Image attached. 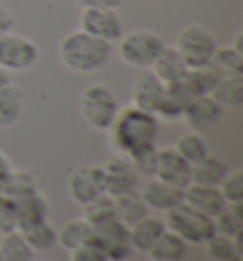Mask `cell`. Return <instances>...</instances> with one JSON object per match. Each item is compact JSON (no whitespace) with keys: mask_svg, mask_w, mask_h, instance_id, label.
Listing matches in <instances>:
<instances>
[{"mask_svg":"<svg viewBox=\"0 0 243 261\" xmlns=\"http://www.w3.org/2000/svg\"><path fill=\"white\" fill-rule=\"evenodd\" d=\"M108 132H110V145L116 154L129 156L141 149L156 145L160 120L156 115L129 105L126 109L118 111Z\"/></svg>","mask_w":243,"mask_h":261,"instance_id":"1","label":"cell"},{"mask_svg":"<svg viewBox=\"0 0 243 261\" xmlns=\"http://www.w3.org/2000/svg\"><path fill=\"white\" fill-rule=\"evenodd\" d=\"M61 65L76 74H93L108 65L112 58V44L99 40L84 31H72L59 42Z\"/></svg>","mask_w":243,"mask_h":261,"instance_id":"2","label":"cell"},{"mask_svg":"<svg viewBox=\"0 0 243 261\" xmlns=\"http://www.w3.org/2000/svg\"><path fill=\"white\" fill-rule=\"evenodd\" d=\"M78 107L82 120L86 122L87 128L95 132H108L120 111L114 92L103 82L87 84L82 90Z\"/></svg>","mask_w":243,"mask_h":261,"instance_id":"3","label":"cell"},{"mask_svg":"<svg viewBox=\"0 0 243 261\" xmlns=\"http://www.w3.org/2000/svg\"><path fill=\"white\" fill-rule=\"evenodd\" d=\"M165 229L175 232L177 237L185 240L186 244H205L215 234L213 218H209L201 212L194 210L186 202L173 206L171 210L165 212Z\"/></svg>","mask_w":243,"mask_h":261,"instance_id":"4","label":"cell"},{"mask_svg":"<svg viewBox=\"0 0 243 261\" xmlns=\"http://www.w3.org/2000/svg\"><path fill=\"white\" fill-rule=\"evenodd\" d=\"M118 56L133 69H150L160 51L164 50V37L152 29L131 31L118 40Z\"/></svg>","mask_w":243,"mask_h":261,"instance_id":"5","label":"cell"},{"mask_svg":"<svg viewBox=\"0 0 243 261\" xmlns=\"http://www.w3.org/2000/svg\"><path fill=\"white\" fill-rule=\"evenodd\" d=\"M217 48H219V44H217L213 33L201 25H186L175 40V50L185 59L188 69L209 67Z\"/></svg>","mask_w":243,"mask_h":261,"instance_id":"6","label":"cell"},{"mask_svg":"<svg viewBox=\"0 0 243 261\" xmlns=\"http://www.w3.org/2000/svg\"><path fill=\"white\" fill-rule=\"evenodd\" d=\"M38 61V46L35 40L10 31L0 37V69L6 73H25Z\"/></svg>","mask_w":243,"mask_h":261,"instance_id":"7","label":"cell"},{"mask_svg":"<svg viewBox=\"0 0 243 261\" xmlns=\"http://www.w3.org/2000/svg\"><path fill=\"white\" fill-rule=\"evenodd\" d=\"M80 31L112 44L124 37V19L118 10L110 8H82Z\"/></svg>","mask_w":243,"mask_h":261,"instance_id":"8","label":"cell"},{"mask_svg":"<svg viewBox=\"0 0 243 261\" xmlns=\"http://www.w3.org/2000/svg\"><path fill=\"white\" fill-rule=\"evenodd\" d=\"M92 239L105 250L108 261H128L129 255L133 254L129 242V227L118 219H110L107 223L93 227Z\"/></svg>","mask_w":243,"mask_h":261,"instance_id":"9","label":"cell"},{"mask_svg":"<svg viewBox=\"0 0 243 261\" xmlns=\"http://www.w3.org/2000/svg\"><path fill=\"white\" fill-rule=\"evenodd\" d=\"M222 115H224V107L213 95H200L186 105L180 120L194 134H205L221 122Z\"/></svg>","mask_w":243,"mask_h":261,"instance_id":"10","label":"cell"},{"mask_svg":"<svg viewBox=\"0 0 243 261\" xmlns=\"http://www.w3.org/2000/svg\"><path fill=\"white\" fill-rule=\"evenodd\" d=\"M67 189H69V195H71L72 200L80 206L92 202L93 198H97L105 193L103 168L92 166V164L74 168L69 174Z\"/></svg>","mask_w":243,"mask_h":261,"instance_id":"11","label":"cell"},{"mask_svg":"<svg viewBox=\"0 0 243 261\" xmlns=\"http://www.w3.org/2000/svg\"><path fill=\"white\" fill-rule=\"evenodd\" d=\"M103 175H105V193L110 196H120L131 191H137L139 174L135 172L129 159L116 154L103 164Z\"/></svg>","mask_w":243,"mask_h":261,"instance_id":"12","label":"cell"},{"mask_svg":"<svg viewBox=\"0 0 243 261\" xmlns=\"http://www.w3.org/2000/svg\"><path fill=\"white\" fill-rule=\"evenodd\" d=\"M154 177L177 189H185L192 183V164H188L173 147L158 149Z\"/></svg>","mask_w":243,"mask_h":261,"instance_id":"13","label":"cell"},{"mask_svg":"<svg viewBox=\"0 0 243 261\" xmlns=\"http://www.w3.org/2000/svg\"><path fill=\"white\" fill-rule=\"evenodd\" d=\"M165 92V84L152 73L150 69H141L131 86V105L146 113H156Z\"/></svg>","mask_w":243,"mask_h":261,"instance_id":"14","label":"cell"},{"mask_svg":"<svg viewBox=\"0 0 243 261\" xmlns=\"http://www.w3.org/2000/svg\"><path fill=\"white\" fill-rule=\"evenodd\" d=\"M183 202H186L188 206H192L194 210L201 212L209 218H217L228 206L219 187L198 185V183H190L188 187L183 189Z\"/></svg>","mask_w":243,"mask_h":261,"instance_id":"15","label":"cell"},{"mask_svg":"<svg viewBox=\"0 0 243 261\" xmlns=\"http://www.w3.org/2000/svg\"><path fill=\"white\" fill-rule=\"evenodd\" d=\"M139 195L143 198V202L146 204V208H152V210L167 212L171 210L173 206L183 202V189L167 185L158 177H150L144 183V187L141 189Z\"/></svg>","mask_w":243,"mask_h":261,"instance_id":"16","label":"cell"},{"mask_svg":"<svg viewBox=\"0 0 243 261\" xmlns=\"http://www.w3.org/2000/svg\"><path fill=\"white\" fill-rule=\"evenodd\" d=\"M14 202L15 214H17V229H23V227H29V225L48 219L50 206H48V200H46V196L42 195L40 189L23 196H17V198H14Z\"/></svg>","mask_w":243,"mask_h":261,"instance_id":"17","label":"cell"},{"mask_svg":"<svg viewBox=\"0 0 243 261\" xmlns=\"http://www.w3.org/2000/svg\"><path fill=\"white\" fill-rule=\"evenodd\" d=\"M150 71L164 84H175V82H179L185 76L188 67H186L185 59L180 58L179 51L175 50V46L165 44L164 50L160 51V56L156 58V61L152 63Z\"/></svg>","mask_w":243,"mask_h":261,"instance_id":"18","label":"cell"},{"mask_svg":"<svg viewBox=\"0 0 243 261\" xmlns=\"http://www.w3.org/2000/svg\"><path fill=\"white\" fill-rule=\"evenodd\" d=\"M190 101H192V97L186 94L185 88L180 86L179 82L165 84L164 97H162V101H160L154 115L158 116V120H167V122L180 120L183 111L186 109V105Z\"/></svg>","mask_w":243,"mask_h":261,"instance_id":"19","label":"cell"},{"mask_svg":"<svg viewBox=\"0 0 243 261\" xmlns=\"http://www.w3.org/2000/svg\"><path fill=\"white\" fill-rule=\"evenodd\" d=\"M165 231V223L162 219L152 218V216H144L139 219L137 223L129 227V242L131 248L137 252H148L150 246L158 240V237Z\"/></svg>","mask_w":243,"mask_h":261,"instance_id":"20","label":"cell"},{"mask_svg":"<svg viewBox=\"0 0 243 261\" xmlns=\"http://www.w3.org/2000/svg\"><path fill=\"white\" fill-rule=\"evenodd\" d=\"M228 172H230L228 164L221 156H217V154H205L200 162L192 164V183L209 185V187H219Z\"/></svg>","mask_w":243,"mask_h":261,"instance_id":"21","label":"cell"},{"mask_svg":"<svg viewBox=\"0 0 243 261\" xmlns=\"http://www.w3.org/2000/svg\"><path fill=\"white\" fill-rule=\"evenodd\" d=\"M186 250H188V244L185 240L169 229H165L146 254L150 255L152 261H183Z\"/></svg>","mask_w":243,"mask_h":261,"instance_id":"22","label":"cell"},{"mask_svg":"<svg viewBox=\"0 0 243 261\" xmlns=\"http://www.w3.org/2000/svg\"><path fill=\"white\" fill-rule=\"evenodd\" d=\"M23 92L15 84H6L0 90V128H12L23 115Z\"/></svg>","mask_w":243,"mask_h":261,"instance_id":"23","label":"cell"},{"mask_svg":"<svg viewBox=\"0 0 243 261\" xmlns=\"http://www.w3.org/2000/svg\"><path fill=\"white\" fill-rule=\"evenodd\" d=\"M226 109H239L243 105V76L241 74H221L211 94Z\"/></svg>","mask_w":243,"mask_h":261,"instance_id":"24","label":"cell"},{"mask_svg":"<svg viewBox=\"0 0 243 261\" xmlns=\"http://www.w3.org/2000/svg\"><path fill=\"white\" fill-rule=\"evenodd\" d=\"M241 237L228 239L222 234H213L205 242V254L211 261H241Z\"/></svg>","mask_w":243,"mask_h":261,"instance_id":"25","label":"cell"},{"mask_svg":"<svg viewBox=\"0 0 243 261\" xmlns=\"http://www.w3.org/2000/svg\"><path fill=\"white\" fill-rule=\"evenodd\" d=\"M114 206H116V219L122 221L124 225H128V227L137 223L144 216H148V208L143 202L141 195H137V191L114 196Z\"/></svg>","mask_w":243,"mask_h":261,"instance_id":"26","label":"cell"},{"mask_svg":"<svg viewBox=\"0 0 243 261\" xmlns=\"http://www.w3.org/2000/svg\"><path fill=\"white\" fill-rule=\"evenodd\" d=\"M19 231H21V234L25 237V240L29 242L35 252L51 250L57 244V229L48 219L38 221L35 225H29V227H23Z\"/></svg>","mask_w":243,"mask_h":261,"instance_id":"27","label":"cell"},{"mask_svg":"<svg viewBox=\"0 0 243 261\" xmlns=\"http://www.w3.org/2000/svg\"><path fill=\"white\" fill-rule=\"evenodd\" d=\"M2 261H35V250L25 240L19 229L6 232L0 242Z\"/></svg>","mask_w":243,"mask_h":261,"instance_id":"28","label":"cell"},{"mask_svg":"<svg viewBox=\"0 0 243 261\" xmlns=\"http://www.w3.org/2000/svg\"><path fill=\"white\" fill-rule=\"evenodd\" d=\"M243 202L239 204H228L224 210L213 218L215 223V234H222L228 239H236L243 234Z\"/></svg>","mask_w":243,"mask_h":261,"instance_id":"29","label":"cell"},{"mask_svg":"<svg viewBox=\"0 0 243 261\" xmlns=\"http://www.w3.org/2000/svg\"><path fill=\"white\" fill-rule=\"evenodd\" d=\"M92 232H93V227L84 218L72 219V221H69L61 229V232H57V242L65 250L72 252L74 248L86 244L87 240L92 239Z\"/></svg>","mask_w":243,"mask_h":261,"instance_id":"30","label":"cell"},{"mask_svg":"<svg viewBox=\"0 0 243 261\" xmlns=\"http://www.w3.org/2000/svg\"><path fill=\"white\" fill-rule=\"evenodd\" d=\"M84 208V219L92 227H97L101 223H107L110 219H116V206H114V196L103 193L101 196L93 198L92 202L82 206Z\"/></svg>","mask_w":243,"mask_h":261,"instance_id":"31","label":"cell"},{"mask_svg":"<svg viewBox=\"0 0 243 261\" xmlns=\"http://www.w3.org/2000/svg\"><path fill=\"white\" fill-rule=\"evenodd\" d=\"M211 67L219 74H241L243 76V54L236 50L232 44L219 46L213 56Z\"/></svg>","mask_w":243,"mask_h":261,"instance_id":"32","label":"cell"},{"mask_svg":"<svg viewBox=\"0 0 243 261\" xmlns=\"http://www.w3.org/2000/svg\"><path fill=\"white\" fill-rule=\"evenodd\" d=\"M173 149L179 152L188 164H196V162H200L205 154H209L207 143L203 141L201 134H194V132H188L185 136H180Z\"/></svg>","mask_w":243,"mask_h":261,"instance_id":"33","label":"cell"},{"mask_svg":"<svg viewBox=\"0 0 243 261\" xmlns=\"http://www.w3.org/2000/svg\"><path fill=\"white\" fill-rule=\"evenodd\" d=\"M40 185H38V179L36 175L29 170H14L10 179H8L6 187H4V195H8L10 198H17V196H23L27 193H33V191H38Z\"/></svg>","mask_w":243,"mask_h":261,"instance_id":"34","label":"cell"},{"mask_svg":"<svg viewBox=\"0 0 243 261\" xmlns=\"http://www.w3.org/2000/svg\"><path fill=\"white\" fill-rule=\"evenodd\" d=\"M156 156H158V149L154 147H146V149H141V151L129 154L126 159H129V162L133 164L135 172L139 174V177H154V170H156Z\"/></svg>","mask_w":243,"mask_h":261,"instance_id":"35","label":"cell"},{"mask_svg":"<svg viewBox=\"0 0 243 261\" xmlns=\"http://www.w3.org/2000/svg\"><path fill=\"white\" fill-rule=\"evenodd\" d=\"M219 191L228 204L243 202V170L228 172L219 185Z\"/></svg>","mask_w":243,"mask_h":261,"instance_id":"36","label":"cell"},{"mask_svg":"<svg viewBox=\"0 0 243 261\" xmlns=\"http://www.w3.org/2000/svg\"><path fill=\"white\" fill-rule=\"evenodd\" d=\"M17 229V214H15L14 198L0 193V232L6 234Z\"/></svg>","mask_w":243,"mask_h":261,"instance_id":"37","label":"cell"},{"mask_svg":"<svg viewBox=\"0 0 243 261\" xmlns=\"http://www.w3.org/2000/svg\"><path fill=\"white\" fill-rule=\"evenodd\" d=\"M71 261H108V257L105 254V250L93 239H89L86 244L72 250Z\"/></svg>","mask_w":243,"mask_h":261,"instance_id":"38","label":"cell"},{"mask_svg":"<svg viewBox=\"0 0 243 261\" xmlns=\"http://www.w3.org/2000/svg\"><path fill=\"white\" fill-rule=\"evenodd\" d=\"M80 8H110L118 10L124 4V0H74Z\"/></svg>","mask_w":243,"mask_h":261,"instance_id":"39","label":"cell"},{"mask_svg":"<svg viewBox=\"0 0 243 261\" xmlns=\"http://www.w3.org/2000/svg\"><path fill=\"white\" fill-rule=\"evenodd\" d=\"M14 27H15V17L12 15V12L6 6L0 4V37L10 33V31H14Z\"/></svg>","mask_w":243,"mask_h":261,"instance_id":"40","label":"cell"},{"mask_svg":"<svg viewBox=\"0 0 243 261\" xmlns=\"http://www.w3.org/2000/svg\"><path fill=\"white\" fill-rule=\"evenodd\" d=\"M14 172V166L4 152H0V193H4V187H6L10 175Z\"/></svg>","mask_w":243,"mask_h":261,"instance_id":"41","label":"cell"},{"mask_svg":"<svg viewBox=\"0 0 243 261\" xmlns=\"http://www.w3.org/2000/svg\"><path fill=\"white\" fill-rule=\"evenodd\" d=\"M12 80H10V74L4 71V69H0V90L6 86V84H10Z\"/></svg>","mask_w":243,"mask_h":261,"instance_id":"42","label":"cell"},{"mask_svg":"<svg viewBox=\"0 0 243 261\" xmlns=\"http://www.w3.org/2000/svg\"><path fill=\"white\" fill-rule=\"evenodd\" d=\"M0 261H2V254H0Z\"/></svg>","mask_w":243,"mask_h":261,"instance_id":"43","label":"cell"},{"mask_svg":"<svg viewBox=\"0 0 243 261\" xmlns=\"http://www.w3.org/2000/svg\"><path fill=\"white\" fill-rule=\"evenodd\" d=\"M0 2H2V0H0Z\"/></svg>","mask_w":243,"mask_h":261,"instance_id":"44","label":"cell"}]
</instances>
